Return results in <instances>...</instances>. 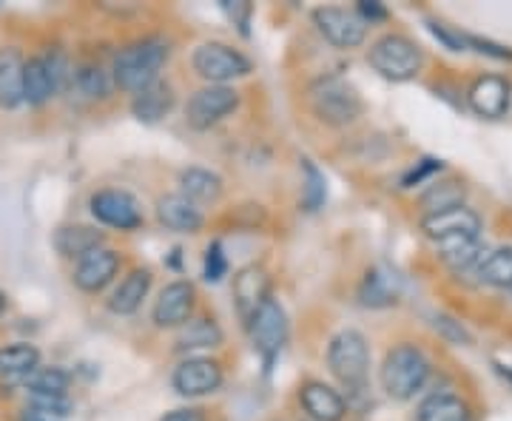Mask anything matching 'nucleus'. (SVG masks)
<instances>
[{
  "mask_svg": "<svg viewBox=\"0 0 512 421\" xmlns=\"http://www.w3.org/2000/svg\"><path fill=\"white\" fill-rule=\"evenodd\" d=\"M168 55H171V43L165 37L154 35L128 43L126 49H120V55L114 57V66H111L114 86H120L128 94H140L160 80Z\"/></svg>",
  "mask_w": 512,
  "mask_h": 421,
  "instance_id": "obj_1",
  "label": "nucleus"
},
{
  "mask_svg": "<svg viewBox=\"0 0 512 421\" xmlns=\"http://www.w3.org/2000/svg\"><path fill=\"white\" fill-rule=\"evenodd\" d=\"M430 379V359L416 345H396L384 356L382 387L393 402L416 399L421 387Z\"/></svg>",
  "mask_w": 512,
  "mask_h": 421,
  "instance_id": "obj_2",
  "label": "nucleus"
},
{
  "mask_svg": "<svg viewBox=\"0 0 512 421\" xmlns=\"http://www.w3.org/2000/svg\"><path fill=\"white\" fill-rule=\"evenodd\" d=\"M328 367L333 379L353 393H362L370 376V345L362 330H339L328 345Z\"/></svg>",
  "mask_w": 512,
  "mask_h": 421,
  "instance_id": "obj_3",
  "label": "nucleus"
},
{
  "mask_svg": "<svg viewBox=\"0 0 512 421\" xmlns=\"http://www.w3.org/2000/svg\"><path fill=\"white\" fill-rule=\"evenodd\" d=\"M311 109L325 126H350L362 117L365 103L342 77H325L311 89Z\"/></svg>",
  "mask_w": 512,
  "mask_h": 421,
  "instance_id": "obj_4",
  "label": "nucleus"
},
{
  "mask_svg": "<svg viewBox=\"0 0 512 421\" xmlns=\"http://www.w3.org/2000/svg\"><path fill=\"white\" fill-rule=\"evenodd\" d=\"M367 60H370V66L376 72L382 74L384 80L404 83V80H413L421 72L424 55H421V49L410 37L384 35L370 46Z\"/></svg>",
  "mask_w": 512,
  "mask_h": 421,
  "instance_id": "obj_5",
  "label": "nucleus"
},
{
  "mask_svg": "<svg viewBox=\"0 0 512 421\" xmlns=\"http://www.w3.org/2000/svg\"><path fill=\"white\" fill-rule=\"evenodd\" d=\"M191 63H194V72L200 74L208 86H228L231 80L248 77L254 69L251 60L228 43H202L197 46Z\"/></svg>",
  "mask_w": 512,
  "mask_h": 421,
  "instance_id": "obj_6",
  "label": "nucleus"
},
{
  "mask_svg": "<svg viewBox=\"0 0 512 421\" xmlns=\"http://www.w3.org/2000/svg\"><path fill=\"white\" fill-rule=\"evenodd\" d=\"M245 328L251 333V342H254L256 353L262 356L265 370H271L276 359H279L282 348H285V342H288V333H291L285 308L271 296V299L256 311V316L245 325Z\"/></svg>",
  "mask_w": 512,
  "mask_h": 421,
  "instance_id": "obj_7",
  "label": "nucleus"
},
{
  "mask_svg": "<svg viewBox=\"0 0 512 421\" xmlns=\"http://www.w3.org/2000/svg\"><path fill=\"white\" fill-rule=\"evenodd\" d=\"M239 106V92L234 86H205L185 103V123L194 131L214 129Z\"/></svg>",
  "mask_w": 512,
  "mask_h": 421,
  "instance_id": "obj_8",
  "label": "nucleus"
},
{
  "mask_svg": "<svg viewBox=\"0 0 512 421\" xmlns=\"http://www.w3.org/2000/svg\"><path fill=\"white\" fill-rule=\"evenodd\" d=\"M313 23L319 29V35L328 40L336 49H359L367 37V23L356 9H342V6H319L313 9Z\"/></svg>",
  "mask_w": 512,
  "mask_h": 421,
  "instance_id": "obj_9",
  "label": "nucleus"
},
{
  "mask_svg": "<svg viewBox=\"0 0 512 421\" xmlns=\"http://www.w3.org/2000/svg\"><path fill=\"white\" fill-rule=\"evenodd\" d=\"M225 382V373L217 359L208 356H188L180 365L174 367L171 385L183 396V399H200L217 393Z\"/></svg>",
  "mask_w": 512,
  "mask_h": 421,
  "instance_id": "obj_10",
  "label": "nucleus"
},
{
  "mask_svg": "<svg viewBox=\"0 0 512 421\" xmlns=\"http://www.w3.org/2000/svg\"><path fill=\"white\" fill-rule=\"evenodd\" d=\"M421 231L436 245L456 242V239H473L481 237V217L467 205H456V208H447L439 214H427L421 220Z\"/></svg>",
  "mask_w": 512,
  "mask_h": 421,
  "instance_id": "obj_11",
  "label": "nucleus"
},
{
  "mask_svg": "<svg viewBox=\"0 0 512 421\" xmlns=\"http://www.w3.org/2000/svg\"><path fill=\"white\" fill-rule=\"evenodd\" d=\"M94 220L117 228V231H137L143 225V211H140V202L134 200L128 191H117V188H106V191H97L89 200Z\"/></svg>",
  "mask_w": 512,
  "mask_h": 421,
  "instance_id": "obj_12",
  "label": "nucleus"
},
{
  "mask_svg": "<svg viewBox=\"0 0 512 421\" xmlns=\"http://www.w3.org/2000/svg\"><path fill=\"white\" fill-rule=\"evenodd\" d=\"M194 305H197V291L191 282H185V279L168 282L154 302L151 322L157 328H183L194 313Z\"/></svg>",
  "mask_w": 512,
  "mask_h": 421,
  "instance_id": "obj_13",
  "label": "nucleus"
},
{
  "mask_svg": "<svg viewBox=\"0 0 512 421\" xmlns=\"http://www.w3.org/2000/svg\"><path fill=\"white\" fill-rule=\"evenodd\" d=\"M271 299V276L259 265H245L234 274V302L239 319L248 325L256 311Z\"/></svg>",
  "mask_w": 512,
  "mask_h": 421,
  "instance_id": "obj_14",
  "label": "nucleus"
},
{
  "mask_svg": "<svg viewBox=\"0 0 512 421\" xmlns=\"http://www.w3.org/2000/svg\"><path fill=\"white\" fill-rule=\"evenodd\" d=\"M120 271V254L111 248H97L92 254H86L83 259H77L74 265V285L83 293H97L109 285L111 279Z\"/></svg>",
  "mask_w": 512,
  "mask_h": 421,
  "instance_id": "obj_15",
  "label": "nucleus"
},
{
  "mask_svg": "<svg viewBox=\"0 0 512 421\" xmlns=\"http://www.w3.org/2000/svg\"><path fill=\"white\" fill-rule=\"evenodd\" d=\"M510 83L498 74H484L467 92V103L484 120H498L510 109Z\"/></svg>",
  "mask_w": 512,
  "mask_h": 421,
  "instance_id": "obj_16",
  "label": "nucleus"
},
{
  "mask_svg": "<svg viewBox=\"0 0 512 421\" xmlns=\"http://www.w3.org/2000/svg\"><path fill=\"white\" fill-rule=\"evenodd\" d=\"M299 402L313 421H342L348 416L342 393L325 382H305L299 387Z\"/></svg>",
  "mask_w": 512,
  "mask_h": 421,
  "instance_id": "obj_17",
  "label": "nucleus"
},
{
  "mask_svg": "<svg viewBox=\"0 0 512 421\" xmlns=\"http://www.w3.org/2000/svg\"><path fill=\"white\" fill-rule=\"evenodd\" d=\"M157 220L174 234H197L205 217L197 202H191L183 194H165L157 200Z\"/></svg>",
  "mask_w": 512,
  "mask_h": 421,
  "instance_id": "obj_18",
  "label": "nucleus"
},
{
  "mask_svg": "<svg viewBox=\"0 0 512 421\" xmlns=\"http://www.w3.org/2000/svg\"><path fill=\"white\" fill-rule=\"evenodd\" d=\"M151 291V271L148 268H134L131 274L123 276V282L114 288L109 299V311L117 316H131L140 311L143 299Z\"/></svg>",
  "mask_w": 512,
  "mask_h": 421,
  "instance_id": "obj_19",
  "label": "nucleus"
},
{
  "mask_svg": "<svg viewBox=\"0 0 512 421\" xmlns=\"http://www.w3.org/2000/svg\"><path fill=\"white\" fill-rule=\"evenodd\" d=\"M171 109H174V89H171V83H165V80L151 83L148 89H143L140 94H134V100H131V114H134L140 123H146V126L160 123Z\"/></svg>",
  "mask_w": 512,
  "mask_h": 421,
  "instance_id": "obj_20",
  "label": "nucleus"
},
{
  "mask_svg": "<svg viewBox=\"0 0 512 421\" xmlns=\"http://www.w3.org/2000/svg\"><path fill=\"white\" fill-rule=\"evenodd\" d=\"M23 74L26 60L18 49H3L0 52V106L3 109H18L23 100Z\"/></svg>",
  "mask_w": 512,
  "mask_h": 421,
  "instance_id": "obj_21",
  "label": "nucleus"
},
{
  "mask_svg": "<svg viewBox=\"0 0 512 421\" xmlns=\"http://www.w3.org/2000/svg\"><path fill=\"white\" fill-rule=\"evenodd\" d=\"M57 94L55 74L49 69L46 57H32L26 60V74H23V100L29 106H43Z\"/></svg>",
  "mask_w": 512,
  "mask_h": 421,
  "instance_id": "obj_22",
  "label": "nucleus"
},
{
  "mask_svg": "<svg viewBox=\"0 0 512 421\" xmlns=\"http://www.w3.org/2000/svg\"><path fill=\"white\" fill-rule=\"evenodd\" d=\"M57 251L69 259H83L97 248H103V231L92 225H63L55 234Z\"/></svg>",
  "mask_w": 512,
  "mask_h": 421,
  "instance_id": "obj_23",
  "label": "nucleus"
},
{
  "mask_svg": "<svg viewBox=\"0 0 512 421\" xmlns=\"http://www.w3.org/2000/svg\"><path fill=\"white\" fill-rule=\"evenodd\" d=\"M40 367V350L35 345H6L0 348V379L6 382H23Z\"/></svg>",
  "mask_w": 512,
  "mask_h": 421,
  "instance_id": "obj_24",
  "label": "nucleus"
},
{
  "mask_svg": "<svg viewBox=\"0 0 512 421\" xmlns=\"http://www.w3.org/2000/svg\"><path fill=\"white\" fill-rule=\"evenodd\" d=\"M416 421H476L467 402L456 393H433L419 404Z\"/></svg>",
  "mask_w": 512,
  "mask_h": 421,
  "instance_id": "obj_25",
  "label": "nucleus"
},
{
  "mask_svg": "<svg viewBox=\"0 0 512 421\" xmlns=\"http://www.w3.org/2000/svg\"><path fill=\"white\" fill-rule=\"evenodd\" d=\"M180 194L191 202H217L222 197V177L208 168H185L180 174Z\"/></svg>",
  "mask_w": 512,
  "mask_h": 421,
  "instance_id": "obj_26",
  "label": "nucleus"
},
{
  "mask_svg": "<svg viewBox=\"0 0 512 421\" xmlns=\"http://www.w3.org/2000/svg\"><path fill=\"white\" fill-rule=\"evenodd\" d=\"M359 302L365 308H390L399 302V285L396 279L384 271H367L362 285H359Z\"/></svg>",
  "mask_w": 512,
  "mask_h": 421,
  "instance_id": "obj_27",
  "label": "nucleus"
},
{
  "mask_svg": "<svg viewBox=\"0 0 512 421\" xmlns=\"http://www.w3.org/2000/svg\"><path fill=\"white\" fill-rule=\"evenodd\" d=\"M72 385V373L63 367H37L29 379H23V387L32 393V399H63Z\"/></svg>",
  "mask_w": 512,
  "mask_h": 421,
  "instance_id": "obj_28",
  "label": "nucleus"
},
{
  "mask_svg": "<svg viewBox=\"0 0 512 421\" xmlns=\"http://www.w3.org/2000/svg\"><path fill=\"white\" fill-rule=\"evenodd\" d=\"M222 345V330L214 319H188L183 328H180V336H177V350H208V348H220Z\"/></svg>",
  "mask_w": 512,
  "mask_h": 421,
  "instance_id": "obj_29",
  "label": "nucleus"
},
{
  "mask_svg": "<svg viewBox=\"0 0 512 421\" xmlns=\"http://www.w3.org/2000/svg\"><path fill=\"white\" fill-rule=\"evenodd\" d=\"M476 276L481 285L512 291V248L490 251L487 257L481 259V265L476 268Z\"/></svg>",
  "mask_w": 512,
  "mask_h": 421,
  "instance_id": "obj_30",
  "label": "nucleus"
},
{
  "mask_svg": "<svg viewBox=\"0 0 512 421\" xmlns=\"http://www.w3.org/2000/svg\"><path fill=\"white\" fill-rule=\"evenodd\" d=\"M72 83L77 86V92L86 94L89 100H103V97H109L111 83H114V80H111L109 72H106L103 66L83 63V66L74 69Z\"/></svg>",
  "mask_w": 512,
  "mask_h": 421,
  "instance_id": "obj_31",
  "label": "nucleus"
},
{
  "mask_svg": "<svg viewBox=\"0 0 512 421\" xmlns=\"http://www.w3.org/2000/svg\"><path fill=\"white\" fill-rule=\"evenodd\" d=\"M302 205L305 211H319L325 200H328V180L325 174L313 165V160H302Z\"/></svg>",
  "mask_w": 512,
  "mask_h": 421,
  "instance_id": "obj_32",
  "label": "nucleus"
},
{
  "mask_svg": "<svg viewBox=\"0 0 512 421\" xmlns=\"http://www.w3.org/2000/svg\"><path fill=\"white\" fill-rule=\"evenodd\" d=\"M421 205H424L427 214H439V211H447V208L464 205V185L456 183V180L433 185V188L421 197ZM427 214H424V217H427Z\"/></svg>",
  "mask_w": 512,
  "mask_h": 421,
  "instance_id": "obj_33",
  "label": "nucleus"
},
{
  "mask_svg": "<svg viewBox=\"0 0 512 421\" xmlns=\"http://www.w3.org/2000/svg\"><path fill=\"white\" fill-rule=\"evenodd\" d=\"M444 168V163L441 160H433V157H427V160H421V163H416L407 174L402 177V188H413V185H421L427 177H433L436 171H441Z\"/></svg>",
  "mask_w": 512,
  "mask_h": 421,
  "instance_id": "obj_34",
  "label": "nucleus"
},
{
  "mask_svg": "<svg viewBox=\"0 0 512 421\" xmlns=\"http://www.w3.org/2000/svg\"><path fill=\"white\" fill-rule=\"evenodd\" d=\"M225 271H228V262H225V254H222V245L220 242L208 245V254H205V279L208 282H220Z\"/></svg>",
  "mask_w": 512,
  "mask_h": 421,
  "instance_id": "obj_35",
  "label": "nucleus"
},
{
  "mask_svg": "<svg viewBox=\"0 0 512 421\" xmlns=\"http://www.w3.org/2000/svg\"><path fill=\"white\" fill-rule=\"evenodd\" d=\"M430 32L439 37L441 43L447 46V49H453V52H467L470 49V43H467V35H461V32H453V29H447L444 23H436V20H430Z\"/></svg>",
  "mask_w": 512,
  "mask_h": 421,
  "instance_id": "obj_36",
  "label": "nucleus"
},
{
  "mask_svg": "<svg viewBox=\"0 0 512 421\" xmlns=\"http://www.w3.org/2000/svg\"><path fill=\"white\" fill-rule=\"evenodd\" d=\"M222 9H225V15L239 23V32L248 37V23H251V3H245V0H239V3H231V0H222Z\"/></svg>",
  "mask_w": 512,
  "mask_h": 421,
  "instance_id": "obj_37",
  "label": "nucleus"
},
{
  "mask_svg": "<svg viewBox=\"0 0 512 421\" xmlns=\"http://www.w3.org/2000/svg\"><path fill=\"white\" fill-rule=\"evenodd\" d=\"M356 15L365 23H376V20H387V9H384L382 3H376V0H362L356 6Z\"/></svg>",
  "mask_w": 512,
  "mask_h": 421,
  "instance_id": "obj_38",
  "label": "nucleus"
},
{
  "mask_svg": "<svg viewBox=\"0 0 512 421\" xmlns=\"http://www.w3.org/2000/svg\"><path fill=\"white\" fill-rule=\"evenodd\" d=\"M160 421H208V419H205V410H200V407H177V410L165 413Z\"/></svg>",
  "mask_w": 512,
  "mask_h": 421,
  "instance_id": "obj_39",
  "label": "nucleus"
},
{
  "mask_svg": "<svg viewBox=\"0 0 512 421\" xmlns=\"http://www.w3.org/2000/svg\"><path fill=\"white\" fill-rule=\"evenodd\" d=\"M23 421H60V419L49 416V413H40V410H35V407H26V410H23Z\"/></svg>",
  "mask_w": 512,
  "mask_h": 421,
  "instance_id": "obj_40",
  "label": "nucleus"
},
{
  "mask_svg": "<svg viewBox=\"0 0 512 421\" xmlns=\"http://www.w3.org/2000/svg\"><path fill=\"white\" fill-rule=\"evenodd\" d=\"M498 370H501V376H504V379H507V382H510V385H512V367L510 365H507V367L501 365V367H498Z\"/></svg>",
  "mask_w": 512,
  "mask_h": 421,
  "instance_id": "obj_41",
  "label": "nucleus"
},
{
  "mask_svg": "<svg viewBox=\"0 0 512 421\" xmlns=\"http://www.w3.org/2000/svg\"><path fill=\"white\" fill-rule=\"evenodd\" d=\"M0 311H3V296H0Z\"/></svg>",
  "mask_w": 512,
  "mask_h": 421,
  "instance_id": "obj_42",
  "label": "nucleus"
}]
</instances>
